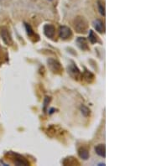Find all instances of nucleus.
<instances>
[{"label": "nucleus", "mask_w": 151, "mask_h": 166, "mask_svg": "<svg viewBox=\"0 0 151 166\" xmlns=\"http://www.w3.org/2000/svg\"><path fill=\"white\" fill-rule=\"evenodd\" d=\"M73 27L77 33H86L88 28V23L83 16H77L73 21Z\"/></svg>", "instance_id": "nucleus-1"}, {"label": "nucleus", "mask_w": 151, "mask_h": 166, "mask_svg": "<svg viewBox=\"0 0 151 166\" xmlns=\"http://www.w3.org/2000/svg\"><path fill=\"white\" fill-rule=\"evenodd\" d=\"M47 64L50 70L55 74H61L63 72V67L61 64L54 58H49L47 60Z\"/></svg>", "instance_id": "nucleus-2"}, {"label": "nucleus", "mask_w": 151, "mask_h": 166, "mask_svg": "<svg viewBox=\"0 0 151 166\" xmlns=\"http://www.w3.org/2000/svg\"><path fill=\"white\" fill-rule=\"evenodd\" d=\"M7 154L9 155L10 160H12L13 163L17 164V165H30L29 161L26 159H24L20 154H16L14 152H9Z\"/></svg>", "instance_id": "nucleus-3"}, {"label": "nucleus", "mask_w": 151, "mask_h": 166, "mask_svg": "<svg viewBox=\"0 0 151 166\" xmlns=\"http://www.w3.org/2000/svg\"><path fill=\"white\" fill-rule=\"evenodd\" d=\"M0 35H1V38H2L3 43L5 45H9V46L13 45L12 37L10 35V33H9L7 27L3 26L0 28Z\"/></svg>", "instance_id": "nucleus-4"}, {"label": "nucleus", "mask_w": 151, "mask_h": 166, "mask_svg": "<svg viewBox=\"0 0 151 166\" xmlns=\"http://www.w3.org/2000/svg\"><path fill=\"white\" fill-rule=\"evenodd\" d=\"M72 31L67 26H61L59 30V36L60 38L62 40H68L72 38Z\"/></svg>", "instance_id": "nucleus-5"}, {"label": "nucleus", "mask_w": 151, "mask_h": 166, "mask_svg": "<svg viewBox=\"0 0 151 166\" xmlns=\"http://www.w3.org/2000/svg\"><path fill=\"white\" fill-rule=\"evenodd\" d=\"M67 70H68V73L70 74V76H71L73 79L78 80V78H79L81 76V71L74 62H72L71 64H70V65H68Z\"/></svg>", "instance_id": "nucleus-6"}, {"label": "nucleus", "mask_w": 151, "mask_h": 166, "mask_svg": "<svg viewBox=\"0 0 151 166\" xmlns=\"http://www.w3.org/2000/svg\"><path fill=\"white\" fill-rule=\"evenodd\" d=\"M44 35L49 39H53L56 35V28L52 24H44L43 27Z\"/></svg>", "instance_id": "nucleus-7"}, {"label": "nucleus", "mask_w": 151, "mask_h": 166, "mask_svg": "<svg viewBox=\"0 0 151 166\" xmlns=\"http://www.w3.org/2000/svg\"><path fill=\"white\" fill-rule=\"evenodd\" d=\"M76 42H77V46H78L79 49L82 50V51H86L90 50L88 43H87V39H86L85 37H78V38L77 39Z\"/></svg>", "instance_id": "nucleus-8"}, {"label": "nucleus", "mask_w": 151, "mask_h": 166, "mask_svg": "<svg viewBox=\"0 0 151 166\" xmlns=\"http://www.w3.org/2000/svg\"><path fill=\"white\" fill-rule=\"evenodd\" d=\"M93 26H94L96 31H98V33H100V34L105 33V25H104L103 22L100 19H96L93 22Z\"/></svg>", "instance_id": "nucleus-9"}, {"label": "nucleus", "mask_w": 151, "mask_h": 166, "mask_svg": "<svg viewBox=\"0 0 151 166\" xmlns=\"http://www.w3.org/2000/svg\"><path fill=\"white\" fill-rule=\"evenodd\" d=\"M95 152L100 157H106V147H105L103 143H100V144H98L95 147Z\"/></svg>", "instance_id": "nucleus-10"}, {"label": "nucleus", "mask_w": 151, "mask_h": 166, "mask_svg": "<svg viewBox=\"0 0 151 166\" xmlns=\"http://www.w3.org/2000/svg\"><path fill=\"white\" fill-rule=\"evenodd\" d=\"M78 155L81 159L86 160L89 158V150L86 147H80L78 149Z\"/></svg>", "instance_id": "nucleus-11"}, {"label": "nucleus", "mask_w": 151, "mask_h": 166, "mask_svg": "<svg viewBox=\"0 0 151 166\" xmlns=\"http://www.w3.org/2000/svg\"><path fill=\"white\" fill-rule=\"evenodd\" d=\"M63 164H64V165H76V164H77V165H79L80 164L73 157H69L65 159V160L63 161Z\"/></svg>", "instance_id": "nucleus-12"}, {"label": "nucleus", "mask_w": 151, "mask_h": 166, "mask_svg": "<svg viewBox=\"0 0 151 166\" xmlns=\"http://www.w3.org/2000/svg\"><path fill=\"white\" fill-rule=\"evenodd\" d=\"M25 24L24 26H25V30H26V33H27V35H28V36L30 37L31 39H32L33 38H35V37L39 39V36L36 35V33L34 32V30H33V29L31 28V26H30V24Z\"/></svg>", "instance_id": "nucleus-13"}, {"label": "nucleus", "mask_w": 151, "mask_h": 166, "mask_svg": "<svg viewBox=\"0 0 151 166\" xmlns=\"http://www.w3.org/2000/svg\"><path fill=\"white\" fill-rule=\"evenodd\" d=\"M83 77H84V79H85L87 82L91 83L94 80V75L92 74V72L87 71L86 69H85V71H84V73H83Z\"/></svg>", "instance_id": "nucleus-14"}, {"label": "nucleus", "mask_w": 151, "mask_h": 166, "mask_svg": "<svg viewBox=\"0 0 151 166\" xmlns=\"http://www.w3.org/2000/svg\"><path fill=\"white\" fill-rule=\"evenodd\" d=\"M89 41L91 42L92 44H96L98 42V35L94 33V31L92 30H89V35H88Z\"/></svg>", "instance_id": "nucleus-15"}, {"label": "nucleus", "mask_w": 151, "mask_h": 166, "mask_svg": "<svg viewBox=\"0 0 151 166\" xmlns=\"http://www.w3.org/2000/svg\"><path fill=\"white\" fill-rule=\"evenodd\" d=\"M98 10L99 12L103 16H105V5H104V1L103 0H98Z\"/></svg>", "instance_id": "nucleus-16"}, {"label": "nucleus", "mask_w": 151, "mask_h": 166, "mask_svg": "<svg viewBox=\"0 0 151 166\" xmlns=\"http://www.w3.org/2000/svg\"><path fill=\"white\" fill-rule=\"evenodd\" d=\"M80 109L81 112H82V115L84 116V117H88V116H90L91 110L89 109L86 106H85V105H82L80 107Z\"/></svg>", "instance_id": "nucleus-17"}, {"label": "nucleus", "mask_w": 151, "mask_h": 166, "mask_svg": "<svg viewBox=\"0 0 151 166\" xmlns=\"http://www.w3.org/2000/svg\"><path fill=\"white\" fill-rule=\"evenodd\" d=\"M8 59V55H7L6 50L3 49L2 46H0V60L4 61V60Z\"/></svg>", "instance_id": "nucleus-18"}, {"label": "nucleus", "mask_w": 151, "mask_h": 166, "mask_svg": "<svg viewBox=\"0 0 151 166\" xmlns=\"http://www.w3.org/2000/svg\"><path fill=\"white\" fill-rule=\"evenodd\" d=\"M50 101V98H49V97H45V98H44V111H45V109H46V107L48 106V104H49Z\"/></svg>", "instance_id": "nucleus-19"}, {"label": "nucleus", "mask_w": 151, "mask_h": 166, "mask_svg": "<svg viewBox=\"0 0 151 166\" xmlns=\"http://www.w3.org/2000/svg\"><path fill=\"white\" fill-rule=\"evenodd\" d=\"M54 111H55V108H51V109L50 110V114H52V113H54Z\"/></svg>", "instance_id": "nucleus-20"}, {"label": "nucleus", "mask_w": 151, "mask_h": 166, "mask_svg": "<svg viewBox=\"0 0 151 166\" xmlns=\"http://www.w3.org/2000/svg\"><path fill=\"white\" fill-rule=\"evenodd\" d=\"M50 1H52V0H50Z\"/></svg>", "instance_id": "nucleus-21"}]
</instances>
